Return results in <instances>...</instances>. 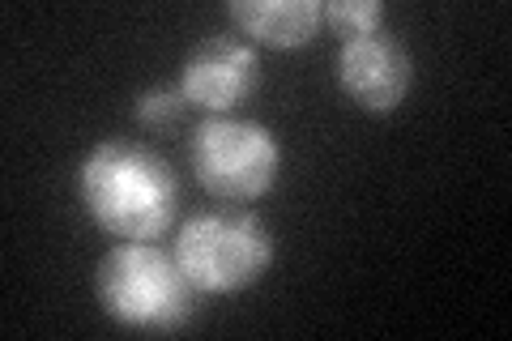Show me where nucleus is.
<instances>
[{
  "label": "nucleus",
  "instance_id": "nucleus-5",
  "mask_svg": "<svg viewBox=\"0 0 512 341\" xmlns=\"http://www.w3.org/2000/svg\"><path fill=\"white\" fill-rule=\"evenodd\" d=\"M175 86L188 107H201L205 116H231L261 86V56L248 39L210 35L184 56Z\"/></svg>",
  "mask_w": 512,
  "mask_h": 341
},
{
  "label": "nucleus",
  "instance_id": "nucleus-1",
  "mask_svg": "<svg viewBox=\"0 0 512 341\" xmlns=\"http://www.w3.org/2000/svg\"><path fill=\"white\" fill-rule=\"evenodd\" d=\"M82 209L116 239H158L175 222L180 180L171 162L141 141L107 137L77 167Z\"/></svg>",
  "mask_w": 512,
  "mask_h": 341
},
{
  "label": "nucleus",
  "instance_id": "nucleus-7",
  "mask_svg": "<svg viewBox=\"0 0 512 341\" xmlns=\"http://www.w3.org/2000/svg\"><path fill=\"white\" fill-rule=\"evenodd\" d=\"M227 18L252 47L265 43L286 52V47H308L325 13L320 0H231Z\"/></svg>",
  "mask_w": 512,
  "mask_h": 341
},
{
  "label": "nucleus",
  "instance_id": "nucleus-4",
  "mask_svg": "<svg viewBox=\"0 0 512 341\" xmlns=\"http://www.w3.org/2000/svg\"><path fill=\"white\" fill-rule=\"evenodd\" d=\"M188 162L197 184L227 205L261 201L278 184L282 145L274 128L239 116H205L188 137Z\"/></svg>",
  "mask_w": 512,
  "mask_h": 341
},
{
  "label": "nucleus",
  "instance_id": "nucleus-9",
  "mask_svg": "<svg viewBox=\"0 0 512 341\" xmlns=\"http://www.w3.org/2000/svg\"><path fill=\"white\" fill-rule=\"evenodd\" d=\"M184 94H180V86H150V90H141L137 99H133V116H137V124L141 128H171L175 120L184 116Z\"/></svg>",
  "mask_w": 512,
  "mask_h": 341
},
{
  "label": "nucleus",
  "instance_id": "nucleus-6",
  "mask_svg": "<svg viewBox=\"0 0 512 341\" xmlns=\"http://www.w3.org/2000/svg\"><path fill=\"white\" fill-rule=\"evenodd\" d=\"M338 86L350 103H359L372 116H389L406 103V94L414 86V60L406 52V43L380 30V35L346 39L338 47Z\"/></svg>",
  "mask_w": 512,
  "mask_h": 341
},
{
  "label": "nucleus",
  "instance_id": "nucleus-8",
  "mask_svg": "<svg viewBox=\"0 0 512 341\" xmlns=\"http://www.w3.org/2000/svg\"><path fill=\"white\" fill-rule=\"evenodd\" d=\"M320 13H325L329 30L342 43L363 39V35H380L384 30V5L380 0H329V5H320Z\"/></svg>",
  "mask_w": 512,
  "mask_h": 341
},
{
  "label": "nucleus",
  "instance_id": "nucleus-2",
  "mask_svg": "<svg viewBox=\"0 0 512 341\" xmlns=\"http://www.w3.org/2000/svg\"><path fill=\"white\" fill-rule=\"evenodd\" d=\"M94 290L103 312L133 333H175L201 307V290L188 282L175 252L154 239H120L99 261Z\"/></svg>",
  "mask_w": 512,
  "mask_h": 341
},
{
  "label": "nucleus",
  "instance_id": "nucleus-3",
  "mask_svg": "<svg viewBox=\"0 0 512 341\" xmlns=\"http://www.w3.org/2000/svg\"><path fill=\"white\" fill-rule=\"evenodd\" d=\"M171 252L201 295H235L269 273L274 235L248 209H201L180 222Z\"/></svg>",
  "mask_w": 512,
  "mask_h": 341
}]
</instances>
